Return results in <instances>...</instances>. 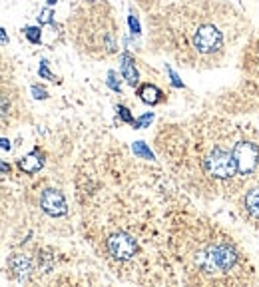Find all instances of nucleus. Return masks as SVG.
Returning <instances> with one entry per match:
<instances>
[{"instance_id": "obj_14", "label": "nucleus", "mask_w": 259, "mask_h": 287, "mask_svg": "<svg viewBox=\"0 0 259 287\" xmlns=\"http://www.w3.org/2000/svg\"><path fill=\"white\" fill-rule=\"evenodd\" d=\"M38 76L42 78V80H50V82H58L60 84V80L56 78L52 72L48 70V60H40V68H38Z\"/></svg>"}, {"instance_id": "obj_9", "label": "nucleus", "mask_w": 259, "mask_h": 287, "mask_svg": "<svg viewBox=\"0 0 259 287\" xmlns=\"http://www.w3.org/2000/svg\"><path fill=\"white\" fill-rule=\"evenodd\" d=\"M18 168L24 174H36L44 168V154L40 150H32L28 156H24L22 160H18Z\"/></svg>"}, {"instance_id": "obj_23", "label": "nucleus", "mask_w": 259, "mask_h": 287, "mask_svg": "<svg viewBox=\"0 0 259 287\" xmlns=\"http://www.w3.org/2000/svg\"><path fill=\"white\" fill-rule=\"evenodd\" d=\"M8 174H10V163L0 160V178H6Z\"/></svg>"}, {"instance_id": "obj_22", "label": "nucleus", "mask_w": 259, "mask_h": 287, "mask_svg": "<svg viewBox=\"0 0 259 287\" xmlns=\"http://www.w3.org/2000/svg\"><path fill=\"white\" fill-rule=\"evenodd\" d=\"M166 72H167V76H169V80H171V84H174L176 88H184V82L180 80V76H178L176 72L171 70L169 66H166Z\"/></svg>"}, {"instance_id": "obj_17", "label": "nucleus", "mask_w": 259, "mask_h": 287, "mask_svg": "<svg viewBox=\"0 0 259 287\" xmlns=\"http://www.w3.org/2000/svg\"><path fill=\"white\" fill-rule=\"evenodd\" d=\"M38 24H54V12L52 8H42L40 14H38Z\"/></svg>"}, {"instance_id": "obj_18", "label": "nucleus", "mask_w": 259, "mask_h": 287, "mask_svg": "<svg viewBox=\"0 0 259 287\" xmlns=\"http://www.w3.org/2000/svg\"><path fill=\"white\" fill-rule=\"evenodd\" d=\"M106 84H108V88L114 90V92H122V84H120V80H118V74L114 70L108 72V80H106Z\"/></svg>"}, {"instance_id": "obj_10", "label": "nucleus", "mask_w": 259, "mask_h": 287, "mask_svg": "<svg viewBox=\"0 0 259 287\" xmlns=\"http://www.w3.org/2000/svg\"><path fill=\"white\" fill-rule=\"evenodd\" d=\"M138 96L148 106H156V104H160L164 100V92L158 88V86H154V84H142L138 88Z\"/></svg>"}, {"instance_id": "obj_4", "label": "nucleus", "mask_w": 259, "mask_h": 287, "mask_svg": "<svg viewBox=\"0 0 259 287\" xmlns=\"http://www.w3.org/2000/svg\"><path fill=\"white\" fill-rule=\"evenodd\" d=\"M233 161L238 168V174L247 176L259 166V148L251 142H240L233 148Z\"/></svg>"}, {"instance_id": "obj_12", "label": "nucleus", "mask_w": 259, "mask_h": 287, "mask_svg": "<svg viewBox=\"0 0 259 287\" xmlns=\"http://www.w3.org/2000/svg\"><path fill=\"white\" fill-rule=\"evenodd\" d=\"M132 150H134V154L138 156V158H142V160H154V154H152V150H149L148 146H146V142H134V146H132Z\"/></svg>"}, {"instance_id": "obj_2", "label": "nucleus", "mask_w": 259, "mask_h": 287, "mask_svg": "<svg viewBox=\"0 0 259 287\" xmlns=\"http://www.w3.org/2000/svg\"><path fill=\"white\" fill-rule=\"evenodd\" d=\"M204 168L211 178L218 179H229L238 174V168H235V161H233V154L223 150V148H215V150H211L205 156Z\"/></svg>"}, {"instance_id": "obj_5", "label": "nucleus", "mask_w": 259, "mask_h": 287, "mask_svg": "<svg viewBox=\"0 0 259 287\" xmlns=\"http://www.w3.org/2000/svg\"><path fill=\"white\" fill-rule=\"evenodd\" d=\"M108 251L114 259L118 261H128L132 259L136 253H138V243L136 239L130 235V233L124 232H118V233H112L108 237Z\"/></svg>"}, {"instance_id": "obj_25", "label": "nucleus", "mask_w": 259, "mask_h": 287, "mask_svg": "<svg viewBox=\"0 0 259 287\" xmlns=\"http://www.w3.org/2000/svg\"><path fill=\"white\" fill-rule=\"evenodd\" d=\"M10 148H12V146H10V140H6V138H0V150H6V152H8Z\"/></svg>"}, {"instance_id": "obj_27", "label": "nucleus", "mask_w": 259, "mask_h": 287, "mask_svg": "<svg viewBox=\"0 0 259 287\" xmlns=\"http://www.w3.org/2000/svg\"><path fill=\"white\" fill-rule=\"evenodd\" d=\"M90 2H94V0H90Z\"/></svg>"}, {"instance_id": "obj_1", "label": "nucleus", "mask_w": 259, "mask_h": 287, "mask_svg": "<svg viewBox=\"0 0 259 287\" xmlns=\"http://www.w3.org/2000/svg\"><path fill=\"white\" fill-rule=\"evenodd\" d=\"M238 259V253L227 243H215L205 248L202 253H198V265L207 273L218 271H229Z\"/></svg>"}, {"instance_id": "obj_13", "label": "nucleus", "mask_w": 259, "mask_h": 287, "mask_svg": "<svg viewBox=\"0 0 259 287\" xmlns=\"http://www.w3.org/2000/svg\"><path fill=\"white\" fill-rule=\"evenodd\" d=\"M22 32L28 38L30 44H40L42 42V30H40V26H24Z\"/></svg>"}, {"instance_id": "obj_11", "label": "nucleus", "mask_w": 259, "mask_h": 287, "mask_svg": "<svg viewBox=\"0 0 259 287\" xmlns=\"http://www.w3.org/2000/svg\"><path fill=\"white\" fill-rule=\"evenodd\" d=\"M245 208H247L249 215H253L255 219H259V188H253V190L247 192V196H245Z\"/></svg>"}, {"instance_id": "obj_6", "label": "nucleus", "mask_w": 259, "mask_h": 287, "mask_svg": "<svg viewBox=\"0 0 259 287\" xmlns=\"http://www.w3.org/2000/svg\"><path fill=\"white\" fill-rule=\"evenodd\" d=\"M40 208L44 214H48L50 217H62L68 212V203H66V197L62 192H58L54 188H48L42 192L40 196Z\"/></svg>"}, {"instance_id": "obj_15", "label": "nucleus", "mask_w": 259, "mask_h": 287, "mask_svg": "<svg viewBox=\"0 0 259 287\" xmlns=\"http://www.w3.org/2000/svg\"><path fill=\"white\" fill-rule=\"evenodd\" d=\"M116 112H118V118H120L122 122H126V124L134 126V122H136V120H134V116L130 114V110L124 106V104H118V106H116Z\"/></svg>"}, {"instance_id": "obj_20", "label": "nucleus", "mask_w": 259, "mask_h": 287, "mask_svg": "<svg viewBox=\"0 0 259 287\" xmlns=\"http://www.w3.org/2000/svg\"><path fill=\"white\" fill-rule=\"evenodd\" d=\"M8 112H10V100H8L6 94L0 92V118H6Z\"/></svg>"}, {"instance_id": "obj_24", "label": "nucleus", "mask_w": 259, "mask_h": 287, "mask_svg": "<svg viewBox=\"0 0 259 287\" xmlns=\"http://www.w3.org/2000/svg\"><path fill=\"white\" fill-rule=\"evenodd\" d=\"M8 40H10V38H8V34H6V30L0 26V44H8Z\"/></svg>"}, {"instance_id": "obj_26", "label": "nucleus", "mask_w": 259, "mask_h": 287, "mask_svg": "<svg viewBox=\"0 0 259 287\" xmlns=\"http://www.w3.org/2000/svg\"><path fill=\"white\" fill-rule=\"evenodd\" d=\"M46 2H48V6H54L58 0H46Z\"/></svg>"}, {"instance_id": "obj_19", "label": "nucleus", "mask_w": 259, "mask_h": 287, "mask_svg": "<svg viewBox=\"0 0 259 287\" xmlns=\"http://www.w3.org/2000/svg\"><path fill=\"white\" fill-rule=\"evenodd\" d=\"M128 26H130V32H132V34H134V36H140V32H142V26H140V20H138V16H136L134 12H130Z\"/></svg>"}, {"instance_id": "obj_3", "label": "nucleus", "mask_w": 259, "mask_h": 287, "mask_svg": "<svg viewBox=\"0 0 259 287\" xmlns=\"http://www.w3.org/2000/svg\"><path fill=\"white\" fill-rule=\"evenodd\" d=\"M191 44L200 54H205V56L215 54L223 48V32L213 24H202L193 32Z\"/></svg>"}, {"instance_id": "obj_21", "label": "nucleus", "mask_w": 259, "mask_h": 287, "mask_svg": "<svg viewBox=\"0 0 259 287\" xmlns=\"http://www.w3.org/2000/svg\"><path fill=\"white\" fill-rule=\"evenodd\" d=\"M32 96L36 98V100H46L48 98V90L44 88V86H38V84H32Z\"/></svg>"}, {"instance_id": "obj_16", "label": "nucleus", "mask_w": 259, "mask_h": 287, "mask_svg": "<svg viewBox=\"0 0 259 287\" xmlns=\"http://www.w3.org/2000/svg\"><path fill=\"white\" fill-rule=\"evenodd\" d=\"M152 122H154V112H146V114H142V116L134 122V128H138V130H142V128H149Z\"/></svg>"}, {"instance_id": "obj_8", "label": "nucleus", "mask_w": 259, "mask_h": 287, "mask_svg": "<svg viewBox=\"0 0 259 287\" xmlns=\"http://www.w3.org/2000/svg\"><path fill=\"white\" fill-rule=\"evenodd\" d=\"M120 72H122V78L126 80V84L136 88L138 82H140V72L136 66V60L130 52H122L120 56Z\"/></svg>"}, {"instance_id": "obj_7", "label": "nucleus", "mask_w": 259, "mask_h": 287, "mask_svg": "<svg viewBox=\"0 0 259 287\" xmlns=\"http://www.w3.org/2000/svg\"><path fill=\"white\" fill-rule=\"evenodd\" d=\"M32 268H34L32 259L24 253H14V255L8 257V269H10L12 277L18 279V281H26L32 273Z\"/></svg>"}]
</instances>
